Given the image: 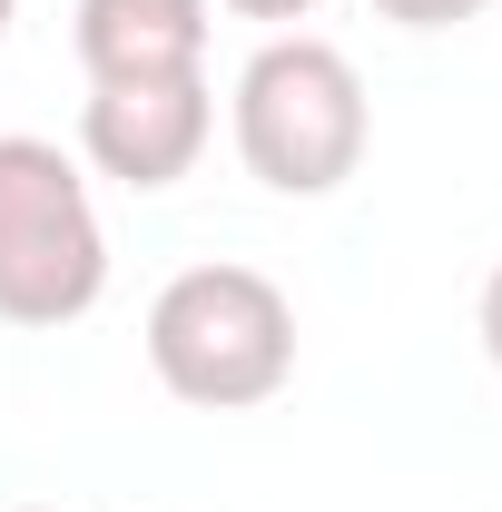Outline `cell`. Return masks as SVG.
I'll use <instances>...</instances> for the list:
<instances>
[{
	"mask_svg": "<svg viewBox=\"0 0 502 512\" xmlns=\"http://www.w3.org/2000/svg\"><path fill=\"white\" fill-rule=\"evenodd\" d=\"M207 128H217L207 69H188V79H99L89 109H79V148H89L99 178L148 197V188H178L197 168Z\"/></svg>",
	"mask_w": 502,
	"mask_h": 512,
	"instance_id": "cell-4",
	"label": "cell"
},
{
	"mask_svg": "<svg viewBox=\"0 0 502 512\" xmlns=\"http://www.w3.org/2000/svg\"><path fill=\"white\" fill-rule=\"evenodd\" d=\"M365 138H375V109H365V79L335 40L296 30L237 69V158H247L256 188L335 197L365 168Z\"/></svg>",
	"mask_w": 502,
	"mask_h": 512,
	"instance_id": "cell-2",
	"label": "cell"
},
{
	"mask_svg": "<svg viewBox=\"0 0 502 512\" xmlns=\"http://www.w3.org/2000/svg\"><path fill=\"white\" fill-rule=\"evenodd\" d=\"M483 355H493V365H502V266H493V276H483Z\"/></svg>",
	"mask_w": 502,
	"mask_h": 512,
	"instance_id": "cell-7",
	"label": "cell"
},
{
	"mask_svg": "<svg viewBox=\"0 0 502 512\" xmlns=\"http://www.w3.org/2000/svg\"><path fill=\"white\" fill-rule=\"evenodd\" d=\"M20 512H50V503H20Z\"/></svg>",
	"mask_w": 502,
	"mask_h": 512,
	"instance_id": "cell-10",
	"label": "cell"
},
{
	"mask_svg": "<svg viewBox=\"0 0 502 512\" xmlns=\"http://www.w3.org/2000/svg\"><path fill=\"white\" fill-rule=\"evenodd\" d=\"M227 10H237V20H306L315 0H227Z\"/></svg>",
	"mask_w": 502,
	"mask_h": 512,
	"instance_id": "cell-8",
	"label": "cell"
},
{
	"mask_svg": "<svg viewBox=\"0 0 502 512\" xmlns=\"http://www.w3.org/2000/svg\"><path fill=\"white\" fill-rule=\"evenodd\" d=\"M99 296H109V237L89 178L50 138H0V316L79 325Z\"/></svg>",
	"mask_w": 502,
	"mask_h": 512,
	"instance_id": "cell-3",
	"label": "cell"
},
{
	"mask_svg": "<svg viewBox=\"0 0 502 512\" xmlns=\"http://www.w3.org/2000/svg\"><path fill=\"white\" fill-rule=\"evenodd\" d=\"M79 69L99 79H188L207 69V0H79Z\"/></svg>",
	"mask_w": 502,
	"mask_h": 512,
	"instance_id": "cell-5",
	"label": "cell"
},
{
	"mask_svg": "<svg viewBox=\"0 0 502 512\" xmlns=\"http://www.w3.org/2000/svg\"><path fill=\"white\" fill-rule=\"evenodd\" d=\"M10 10H20V0H0V40H10Z\"/></svg>",
	"mask_w": 502,
	"mask_h": 512,
	"instance_id": "cell-9",
	"label": "cell"
},
{
	"mask_svg": "<svg viewBox=\"0 0 502 512\" xmlns=\"http://www.w3.org/2000/svg\"><path fill=\"white\" fill-rule=\"evenodd\" d=\"M148 365L158 384L197 404V414H237V404H266L276 384L296 375V306L276 276L256 266H188L158 286L148 306Z\"/></svg>",
	"mask_w": 502,
	"mask_h": 512,
	"instance_id": "cell-1",
	"label": "cell"
},
{
	"mask_svg": "<svg viewBox=\"0 0 502 512\" xmlns=\"http://www.w3.org/2000/svg\"><path fill=\"white\" fill-rule=\"evenodd\" d=\"M394 30H453V20H483L493 0H375Z\"/></svg>",
	"mask_w": 502,
	"mask_h": 512,
	"instance_id": "cell-6",
	"label": "cell"
}]
</instances>
